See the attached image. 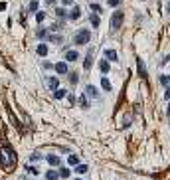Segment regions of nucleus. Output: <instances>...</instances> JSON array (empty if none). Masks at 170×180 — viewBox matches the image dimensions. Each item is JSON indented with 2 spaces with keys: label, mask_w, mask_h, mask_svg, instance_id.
Masks as SVG:
<instances>
[{
  "label": "nucleus",
  "mask_w": 170,
  "mask_h": 180,
  "mask_svg": "<svg viewBox=\"0 0 170 180\" xmlns=\"http://www.w3.org/2000/svg\"><path fill=\"white\" fill-rule=\"evenodd\" d=\"M89 40H91L89 30H79V32H75V36H73V44H75V46H85V44H89Z\"/></svg>",
  "instance_id": "f257e3e1"
},
{
  "label": "nucleus",
  "mask_w": 170,
  "mask_h": 180,
  "mask_svg": "<svg viewBox=\"0 0 170 180\" xmlns=\"http://www.w3.org/2000/svg\"><path fill=\"white\" fill-rule=\"evenodd\" d=\"M123 20H125V12H123V10L113 12V16H111V30L121 28V26H123Z\"/></svg>",
  "instance_id": "f03ea898"
},
{
  "label": "nucleus",
  "mask_w": 170,
  "mask_h": 180,
  "mask_svg": "<svg viewBox=\"0 0 170 180\" xmlns=\"http://www.w3.org/2000/svg\"><path fill=\"white\" fill-rule=\"evenodd\" d=\"M93 59H95V52H93V50H89V52H87V56H85V59H83V69H85V71L91 69Z\"/></svg>",
  "instance_id": "7ed1b4c3"
},
{
  "label": "nucleus",
  "mask_w": 170,
  "mask_h": 180,
  "mask_svg": "<svg viewBox=\"0 0 170 180\" xmlns=\"http://www.w3.org/2000/svg\"><path fill=\"white\" fill-rule=\"evenodd\" d=\"M63 57H65L63 62H77V59H79V53H77L75 50H67V52L63 53Z\"/></svg>",
  "instance_id": "20e7f679"
},
{
  "label": "nucleus",
  "mask_w": 170,
  "mask_h": 180,
  "mask_svg": "<svg viewBox=\"0 0 170 180\" xmlns=\"http://www.w3.org/2000/svg\"><path fill=\"white\" fill-rule=\"evenodd\" d=\"M137 67H138V75L142 79H147V69H144V62H142L141 57H137Z\"/></svg>",
  "instance_id": "39448f33"
},
{
  "label": "nucleus",
  "mask_w": 170,
  "mask_h": 180,
  "mask_svg": "<svg viewBox=\"0 0 170 180\" xmlns=\"http://www.w3.org/2000/svg\"><path fill=\"white\" fill-rule=\"evenodd\" d=\"M46 83H47V89H52V91H56L57 87H59V81H57V77H47Z\"/></svg>",
  "instance_id": "423d86ee"
},
{
  "label": "nucleus",
  "mask_w": 170,
  "mask_h": 180,
  "mask_svg": "<svg viewBox=\"0 0 170 180\" xmlns=\"http://www.w3.org/2000/svg\"><path fill=\"white\" fill-rule=\"evenodd\" d=\"M47 52H50V47H47L46 44H38V47H36V53H38L40 57H46Z\"/></svg>",
  "instance_id": "0eeeda50"
},
{
  "label": "nucleus",
  "mask_w": 170,
  "mask_h": 180,
  "mask_svg": "<svg viewBox=\"0 0 170 180\" xmlns=\"http://www.w3.org/2000/svg\"><path fill=\"white\" fill-rule=\"evenodd\" d=\"M53 69H56L57 73H67V62H57L56 66H53Z\"/></svg>",
  "instance_id": "6e6552de"
},
{
  "label": "nucleus",
  "mask_w": 170,
  "mask_h": 180,
  "mask_svg": "<svg viewBox=\"0 0 170 180\" xmlns=\"http://www.w3.org/2000/svg\"><path fill=\"white\" fill-rule=\"evenodd\" d=\"M81 16V10L77 8V6H73V8H71V12H67V18L69 20H77Z\"/></svg>",
  "instance_id": "1a4fd4ad"
},
{
  "label": "nucleus",
  "mask_w": 170,
  "mask_h": 180,
  "mask_svg": "<svg viewBox=\"0 0 170 180\" xmlns=\"http://www.w3.org/2000/svg\"><path fill=\"white\" fill-rule=\"evenodd\" d=\"M47 42H52V44H62L63 42V38L62 36H56V34H47Z\"/></svg>",
  "instance_id": "9d476101"
},
{
  "label": "nucleus",
  "mask_w": 170,
  "mask_h": 180,
  "mask_svg": "<svg viewBox=\"0 0 170 180\" xmlns=\"http://www.w3.org/2000/svg\"><path fill=\"white\" fill-rule=\"evenodd\" d=\"M47 162H50V164L52 166H59V157H57V154H47Z\"/></svg>",
  "instance_id": "9b49d317"
},
{
  "label": "nucleus",
  "mask_w": 170,
  "mask_h": 180,
  "mask_svg": "<svg viewBox=\"0 0 170 180\" xmlns=\"http://www.w3.org/2000/svg\"><path fill=\"white\" fill-rule=\"evenodd\" d=\"M67 79H69V85H77V79H79V73H77V71H71L69 75H67Z\"/></svg>",
  "instance_id": "f8f14e48"
},
{
  "label": "nucleus",
  "mask_w": 170,
  "mask_h": 180,
  "mask_svg": "<svg viewBox=\"0 0 170 180\" xmlns=\"http://www.w3.org/2000/svg\"><path fill=\"white\" fill-rule=\"evenodd\" d=\"M85 93H87V95H91V97H99V91L95 89L93 85H85Z\"/></svg>",
  "instance_id": "ddd939ff"
},
{
  "label": "nucleus",
  "mask_w": 170,
  "mask_h": 180,
  "mask_svg": "<svg viewBox=\"0 0 170 180\" xmlns=\"http://www.w3.org/2000/svg\"><path fill=\"white\" fill-rule=\"evenodd\" d=\"M99 71H101V73H109V71H111V69H109V62H107V59H101V62H99Z\"/></svg>",
  "instance_id": "4468645a"
},
{
  "label": "nucleus",
  "mask_w": 170,
  "mask_h": 180,
  "mask_svg": "<svg viewBox=\"0 0 170 180\" xmlns=\"http://www.w3.org/2000/svg\"><path fill=\"white\" fill-rule=\"evenodd\" d=\"M105 57H107L109 62H117V52H115V50H107V52H105Z\"/></svg>",
  "instance_id": "2eb2a0df"
},
{
  "label": "nucleus",
  "mask_w": 170,
  "mask_h": 180,
  "mask_svg": "<svg viewBox=\"0 0 170 180\" xmlns=\"http://www.w3.org/2000/svg\"><path fill=\"white\" fill-rule=\"evenodd\" d=\"M89 20H91V26H93V28H97V26L101 24V18H99V14H91V16H89Z\"/></svg>",
  "instance_id": "dca6fc26"
},
{
  "label": "nucleus",
  "mask_w": 170,
  "mask_h": 180,
  "mask_svg": "<svg viewBox=\"0 0 170 180\" xmlns=\"http://www.w3.org/2000/svg\"><path fill=\"white\" fill-rule=\"evenodd\" d=\"M46 180H59V174L56 170H47L46 172Z\"/></svg>",
  "instance_id": "f3484780"
},
{
  "label": "nucleus",
  "mask_w": 170,
  "mask_h": 180,
  "mask_svg": "<svg viewBox=\"0 0 170 180\" xmlns=\"http://www.w3.org/2000/svg\"><path fill=\"white\" fill-rule=\"evenodd\" d=\"M79 105H81V107H83V109H87V107H89V99L85 97V93H83V95H81V97H79Z\"/></svg>",
  "instance_id": "a211bd4d"
},
{
  "label": "nucleus",
  "mask_w": 170,
  "mask_h": 180,
  "mask_svg": "<svg viewBox=\"0 0 170 180\" xmlns=\"http://www.w3.org/2000/svg\"><path fill=\"white\" fill-rule=\"evenodd\" d=\"M56 16L57 18H67V10L65 8H56Z\"/></svg>",
  "instance_id": "6ab92c4d"
},
{
  "label": "nucleus",
  "mask_w": 170,
  "mask_h": 180,
  "mask_svg": "<svg viewBox=\"0 0 170 180\" xmlns=\"http://www.w3.org/2000/svg\"><path fill=\"white\" fill-rule=\"evenodd\" d=\"M101 85H103V89H105V91H111V89H113V85H111V81H109V79H105V77L101 79Z\"/></svg>",
  "instance_id": "aec40b11"
},
{
  "label": "nucleus",
  "mask_w": 170,
  "mask_h": 180,
  "mask_svg": "<svg viewBox=\"0 0 170 180\" xmlns=\"http://www.w3.org/2000/svg\"><path fill=\"white\" fill-rule=\"evenodd\" d=\"M57 174H59V178H69V174H71V170H69V168H62V170L57 172Z\"/></svg>",
  "instance_id": "412c9836"
},
{
  "label": "nucleus",
  "mask_w": 170,
  "mask_h": 180,
  "mask_svg": "<svg viewBox=\"0 0 170 180\" xmlns=\"http://www.w3.org/2000/svg\"><path fill=\"white\" fill-rule=\"evenodd\" d=\"M36 36H38L40 40H46V38H47V30H46V28H40V30H38V34H36Z\"/></svg>",
  "instance_id": "4be33fe9"
},
{
  "label": "nucleus",
  "mask_w": 170,
  "mask_h": 180,
  "mask_svg": "<svg viewBox=\"0 0 170 180\" xmlns=\"http://www.w3.org/2000/svg\"><path fill=\"white\" fill-rule=\"evenodd\" d=\"M38 0H32V2H30V6H28V10L30 12H38Z\"/></svg>",
  "instance_id": "5701e85b"
},
{
  "label": "nucleus",
  "mask_w": 170,
  "mask_h": 180,
  "mask_svg": "<svg viewBox=\"0 0 170 180\" xmlns=\"http://www.w3.org/2000/svg\"><path fill=\"white\" fill-rule=\"evenodd\" d=\"M67 164H71V166H73V164H79V158H77L75 154H69V158H67Z\"/></svg>",
  "instance_id": "b1692460"
},
{
  "label": "nucleus",
  "mask_w": 170,
  "mask_h": 180,
  "mask_svg": "<svg viewBox=\"0 0 170 180\" xmlns=\"http://www.w3.org/2000/svg\"><path fill=\"white\" fill-rule=\"evenodd\" d=\"M44 18H46V12H36V22L38 24H42Z\"/></svg>",
  "instance_id": "393cba45"
},
{
  "label": "nucleus",
  "mask_w": 170,
  "mask_h": 180,
  "mask_svg": "<svg viewBox=\"0 0 170 180\" xmlns=\"http://www.w3.org/2000/svg\"><path fill=\"white\" fill-rule=\"evenodd\" d=\"M65 89H56V99H63V97H65Z\"/></svg>",
  "instance_id": "a878e982"
},
{
  "label": "nucleus",
  "mask_w": 170,
  "mask_h": 180,
  "mask_svg": "<svg viewBox=\"0 0 170 180\" xmlns=\"http://www.w3.org/2000/svg\"><path fill=\"white\" fill-rule=\"evenodd\" d=\"M91 10H93V14H99V12H101V6L97 4V2H93V4H91Z\"/></svg>",
  "instance_id": "bb28decb"
},
{
  "label": "nucleus",
  "mask_w": 170,
  "mask_h": 180,
  "mask_svg": "<svg viewBox=\"0 0 170 180\" xmlns=\"http://www.w3.org/2000/svg\"><path fill=\"white\" fill-rule=\"evenodd\" d=\"M160 83H162V85H168V83H170V75H160Z\"/></svg>",
  "instance_id": "cd10ccee"
},
{
  "label": "nucleus",
  "mask_w": 170,
  "mask_h": 180,
  "mask_svg": "<svg viewBox=\"0 0 170 180\" xmlns=\"http://www.w3.org/2000/svg\"><path fill=\"white\" fill-rule=\"evenodd\" d=\"M77 172H79V174L87 172V164H77Z\"/></svg>",
  "instance_id": "c85d7f7f"
},
{
  "label": "nucleus",
  "mask_w": 170,
  "mask_h": 180,
  "mask_svg": "<svg viewBox=\"0 0 170 180\" xmlns=\"http://www.w3.org/2000/svg\"><path fill=\"white\" fill-rule=\"evenodd\" d=\"M121 2H123V0H107V4H109V6H119Z\"/></svg>",
  "instance_id": "c756f323"
},
{
  "label": "nucleus",
  "mask_w": 170,
  "mask_h": 180,
  "mask_svg": "<svg viewBox=\"0 0 170 180\" xmlns=\"http://www.w3.org/2000/svg\"><path fill=\"white\" fill-rule=\"evenodd\" d=\"M28 170L32 172V174H36V176L40 174V168H36V166H28Z\"/></svg>",
  "instance_id": "7c9ffc66"
},
{
  "label": "nucleus",
  "mask_w": 170,
  "mask_h": 180,
  "mask_svg": "<svg viewBox=\"0 0 170 180\" xmlns=\"http://www.w3.org/2000/svg\"><path fill=\"white\" fill-rule=\"evenodd\" d=\"M62 28H63V24L57 22V24H52V28H50V30H62Z\"/></svg>",
  "instance_id": "2f4dec72"
},
{
  "label": "nucleus",
  "mask_w": 170,
  "mask_h": 180,
  "mask_svg": "<svg viewBox=\"0 0 170 180\" xmlns=\"http://www.w3.org/2000/svg\"><path fill=\"white\" fill-rule=\"evenodd\" d=\"M170 99V85H166V91H164V101Z\"/></svg>",
  "instance_id": "473e14b6"
},
{
  "label": "nucleus",
  "mask_w": 170,
  "mask_h": 180,
  "mask_svg": "<svg viewBox=\"0 0 170 180\" xmlns=\"http://www.w3.org/2000/svg\"><path fill=\"white\" fill-rule=\"evenodd\" d=\"M30 158H32V160H40L42 154H40V152H32V157H30Z\"/></svg>",
  "instance_id": "72a5a7b5"
},
{
  "label": "nucleus",
  "mask_w": 170,
  "mask_h": 180,
  "mask_svg": "<svg viewBox=\"0 0 170 180\" xmlns=\"http://www.w3.org/2000/svg\"><path fill=\"white\" fill-rule=\"evenodd\" d=\"M67 103H69V105H73V103H75V97H73V95H67Z\"/></svg>",
  "instance_id": "f704fd0d"
},
{
  "label": "nucleus",
  "mask_w": 170,
  "mask_h": 180,
  "mask_svg": "<svg viewBox=\"0 0 170 180\" xmlns=\"http://www.w3.org/2000/svg\"><path fill=\"white\" fill-rule=\"evenodd\" d=\"M63 6H73V0H62Z\"/></svg>",
  "instance_id": "c9c22d12"
},
{
  "label": "nucleus",
  "mask_w": 170,
  "mask_h": 180,
  "mask_svg": "<svg viewBox=\"0 0 170 180\" xmlns=\"http://www.w3.org/2000/svg\"><path fill=\"white\" fill-rule=\"evenodd\" d=\"M6 10V2H0V12H4Z\"/></svg>",
  "instance_id": "e433bc0d"
},
{
  "label": "nucleus",
  "mask_w": 170,
  "mask_h": 180,
  "mask_svg": "<svg viewBox=\"0 0 170 180\" xmlns=\"http://www.w3.org/2000/svg\"><path fill=\"white\" fill-rule=\"evenodd\" d=\"M168 62H170V53H168V56L164 57V59H162V63H168Z\"/></svg>",
  "instance_id": "4c0bfd02"
},
{
  "label": "nucleus",
  "mask_w": 170,
  "mask_h": 180,
  "mask_svg": "<svg viewBox=\"0 0 170 180\" xmlns=\"http://www.w3.org/2000/svg\"><path fill=\"white\" fill-rule=\"evenodd\" d=\"M46 2H47V6H53V4H56V0H46Z\"/></svg>",
  "instance_id": "58836bf2"
},
{
  "label": "nucleus",
  "mask_w": 170,
  "mask_h": 180,
  "mask_svg": "<svg viewBox=\"0 0 170 180\" xmlns=\"http://www.w3.org/2000/svg\"><path fill=\"white\" fill-rule=\"evenodd\" d=\"M166 115L170 117V99H168V109H166Z\"/></svg>",
  "instance_id": "ea45409f"
},
{
  "label": "nucleus",
  "mask_w": 170,
  "mask_h": 180,
  "mask_svg": "<svg viewBox=\"0 0 170 180\" xmlns=\"http://www.w3.org/2000/svg\"><path fill=\"white\" fill-rule=\"evenodd\" d=\"M77 180H79V178H77Z\"/></svg>",
  "instance_id": "a19ab883"
}]
</instances>
